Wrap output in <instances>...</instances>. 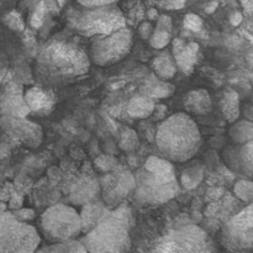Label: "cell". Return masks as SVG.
<instances>
[{
  "instance_id": "cell-25",
  "label": "cell",
  "mask_w": 253,
  "mask_h": 253,
  "mask_svg": "<svg viewBox=\"0 0 253 253\" xmlns=\"http://www.w3.org/2000/svg\"><path fill=\"white\" fill-rule=\"evenodd\" d=\"M203 178H204V168H203V166H189V167L183 170L182 175H180V184L185 189H194L202 183Z\"/></svg>"
},
{
  "instance_id": "cell-23",
  "label": "cell",
  "mask_w": 253,
  "mask_h": 253,
  "mask_svg": "<svg viewBox=\"0 0 253 253\" xmlns=\"http://www.w3.org/2000/svg\"><path fill=\"white\" fill-rule=\"evenodd\" d=\"M36 253H89L85 247L79 242V240L68 242H59V244H49L41 247Z\"/></svg>"
},
{
  "instance_id": "cell-33",
  "label": "cell",
  "mask_w": 253,
  "mask_h": 253,
  "mask_svg": "<svg viewBox=\"0 0 253 253\" xmlns=\"http://www.w3.org/2000/svg\"><path fill=\"white\" fill-rule=\"evenodd\" d=\"M161 4L167 10H180L185 6L187 0H161Z\"/></svg>"
},
{
  "instance_id": "cell-14",
  "label": "cell",
  "mask_w": 253,
  "mask_h": 253,
  "mask_svg": "<svg viewBox=\"0 0 253 253\" xmlns=\"http://www.w3.org/2000/svg\"><path fill=\"white\" fill-rule=\"evenodd\" d=\"M199 46L195 42H187L182 39H175L173 41L172 54L174 58L178 69L185 74H190L194 71V67L198 62Z\"/></svg>"
},
{
  "instance_id": "cell-17",
  "label": "cell",
  "mask_w": 253,
  "mask_h": 253,
  "mask_svg": "<svg viewBox=\"0 0 253 253\" xmlns=\"http://www.w3.org/2000/svg\"><path fill=\"white\" fill-rule=\"evenodd\" d=\"M156 104L146 95L135 96L127 104V114L133 119H147L153 114Z\"/></svg>"
},
{
  "instance_id": "cell-41",
  "label": "cell",
  "mask_w": 253,
  "mask_h": 253,
  "mask_svg": "<svg viewBox=\"0 0 253 253\" xmlns=\"http://www.w3.org/2000/svg\"><path fill=\"white\" fill-rule=\"evenodd\" d=\"M67 2H68V0H57V4H58L59 9H61V7H64V5H66Z\"/></svg>"
},
{
  "instance_id": "cell-28",
  "label": "cell",
  "mask_w": 253,
  "mask_h": 253,
  "mask_svg": "<svg viewBox=\"0 0 253 253\" xmlns=\"http://www.w3.org/2000/svg\"><path fill=\"white\" fill-rule=\"evenodd\" d=\"M170 39H172V34L169 31L162 29H155L152 37L150 39V43L153 48L163 49L170 43Z\"/></svg>"
},
{
  "instance_id": "cell-38",
  "label": "cell",
  "mask_w": 253,
  "mask_h": 253,
  "mask_svg": "<svg viewBox=\"0 0 253 253\" xmlns=\"http://www.w3.org/2000/svg\"><path fill=\"white\" fill-rule=\"evenodd\" d=\"M245 11L253 17V0H239Z\"/></svg>"
},
{
  "instance_id": "cell-20",
  "label": "cell",
  "mask_w": 253,
  "mask_h": 253,
  "mask_svg": "<svg viewBox=\"0 0 253 253\" xmlns=\"http://www.w3.org/2000/svg\"><path fill=\"white\" fill-rule=\"evenodd\" d=\"M221 111L229 123H236L240 116L239 94L232 89H226L221 98Z\"/></svg>"
},
{
  "instance_id": "cell-1",
  "label": "cell",
  "mask_w": 253,
  "mask_h": 253,
  "mask_svg": "<svg viewBox=\"0 0 253 253\" xmlns=\"http://www.w3.org/2000/svg\"><path fill=\"white\" fill-rule=\"evenodd\" d=\"M90 58L85 49L71 40L53 39L37 57V79L44 86H59L88 73Z\"/></svg>"
},
{
  "instance_id": "cell-16",
  "label": "cell",
  "mask_w": 253,
  "mask_h": 253,
  "mask_svg": "<svg viewBox=\"0 0 253 253\" xmlns=\"http://www.w3.org/2000/svg\"><path fill=\"white\" fill-rule=\"evenodd\" d=\"M184 108L188 113L194 114V115H205L210 113L212 108V101L210 98L209 91L205 89H195L190 90L184 96Z\"/></svg>"
},
{
  "instance_id": "cell-31",
  "label": "cell",
  "mask_w": 253,
  "mask_h": 253,
  "mask_svg": "<svg viewBox=\"0 0 253 253\" xmlns=\"http://www.w3.org/2000/svg\"><path fill=\"white\" fill-rule=\"evenodd\" d=\"M5 22L9 27H11L15 31H22L25 29L24 20H22L21 15L17 11H11L5 16Z\"/></svg>"
},
{
  "instance_id": "cell-3",
  "label": "cell",
  "mask_w": 253,
  "mask_h": 253,
  "mask_svg": "<svg viewBox=\"0 0 253 253\" xmlns=\"http://www.w3.org/2000/svg\"><path fill=\"white\" fill-rule=\"evenodd\" d=\"M132 212L126 207H118L79 242L89 253H127L131 247Z\"/></svg>"
},
{
  "instance_id": "cell-32",
  "label": "cell",
  "mask_w": 253,
  "mask_h": 253,
  "mask_svg": "<svg viewBox=\"0 0 253 253\" xmlns=\"http://www.w3.org/2000/svg\"><path fill=\"white\" fill-rule=\"evenodd\" d=\"M119 0H78L79 4L82 6L85 7H96V6H104V5H111L116 4Z\"/></svg>"
},
{
  "instance_id": "cell-6",
  "label": "cell",
  "mask_w": 253,
  "mask_h": 253,
  "mask_svg": "<svg viewBox=\"0 0 253 253\" xmlns=\"http://www.w3.org/2000/svg\"><path fill=\"white\" fill-rule=\"evenodd\" d=\"M42 235L51 244L76 241L83 236L81 214L73 207L56 204L48 208L40 220Z\"/></svg>"
},
{
  "instance_id": "cell-12",
  "label": "cell",
  "mask_w": 253,
  "mask_h": 253,
  "mask_svg": "<svg viewBox=\"0 0 253 253\" xmlns=\"http://www.w3.org/2000/svg\"><path fill=\"white\" fill-rule=\"evenodd\" d=\"M224 160L230 169L244 177L253 178V141L227 147L224 152Z\"/></svg>"
},
{
  "instance_id": "cell-9",
  "label": "cell",
  "mask_w": 253,
  "mask_h": 253,
  "mask_svg": "<svg viewBox=\"0 0 253 253\" xmlns=\"http://www.w3.org/2000/svg\"><path fill=\"white\" fill-rule=\"evenodd\" d=\"M221 244L232 253L253 252V204L240 210L225 224Z\"/></svg>"
},
{
  "instance_id": "cell-13",
  "label": "cell",
  "mask_w": 253,
  "mask_h": 253,
  "mask_svg": "<svg viewBox=\"0 0 253 253\" xmlns=\"http://www.w3.org/2000/svg\"><path fill=\"white\" fill-rule=\"evenodd\" d=\"M25 101L29 106L30 111L47 115L51 113L56 104V95L53 91L44 85H35L30 88L25 94Z\"/></svg>"
},
{
  "instance_id": "cell-34",
  "label": "cell",
  "mask_w": 253,
  "mask_h": 253,
  "mask_svg": "<svg viewBox=\"0 0 253 253\" xmlns=\"http://www.w3.org/2000/svg\"><path fill=\"white\" fill-rule=\"evenodd\" d=\"M138 32H140V36L143 40H150L152 37L153 32H155V29H153L152 24L150 21H143L138 27Z\"/></svg>"
},
{
  "instance_id": "cell-21",
  "label": "cell",
  "mask_w": 253,
  "mask_h": 253,
  "mask_svg": "<svg viewBox=\"0 0 253 253\" xmlns=\"http://www.w3.org/2000/svg\"><path fill=\"white\" fill-rule=\"evenodd\" d=\"M229 135L234 145H245L253 141V121L240 120L232 124Z\"/></svg>"
},
{
  "instance_id": "cell-36",
  "label": "cell",
  "mask_w": 253,
  "mask_h": 253,
  "mask_svg": "<svg viewBox=\"0 0 253 253\" xmlns=\"http://www.w3.org/2000/svg\"><path fill=\"white\" fill-rule=\"evenodd\" d=\"M15 215H16V219L21 220V221H30V220L35 219V212L32 209H20Z\"/></svg>"
},
{
  "instance_id": "cell-26",
  "label": "cell",
  "mask_w": 253,
  "mask_h": 253,
  "mask_svg": "<svg viewBox=\"0 0 253 253\" xmlns=\"http://www.w3.org/2000/svg\"><path fill=\"white\" fill-rule=\"evenodd\" d=\"M234 193L237 199L247 204H253V182L249 179H241L236 182L234 187Z\"/></svg>"
},
{
  "instance_id": "cell-10",
  "label": "cell",
  "mask_w": 253,
  "mask_h": 253,
  "mask_svg": "<svg viewBox=\"0 0 253 253\" xmlns=\"http://www.w3.org/2000/svg\"><path fill=\"white\" fill-rule=\"evenodd\" d=\"M39 232L30 225L9 217L0 221V253H36Z\"/></svg>"
},
{
  "instance_id": "cell-22",
  "label": "cell",
  "mask_w": 253,
  "mask_h": 253,
  "mask_svg": "<svg viewBox=\"0 0 253 253\" xmlns=\"http://www.w3.org/2000/svg\"><path fill=\"white\" fill-rule=\"evenodd\" d=\"M145 170L155 175H162V177H175L174 167L170 161L167 158L151 156L145 162Z\"/></svg>"
},
{
  "instance_id": "cell-7",
  "label": "cell",
  "mask_w": 253,
  "mask_h": 253,
  "mask_svg": "<svg viewBox=\"0 0 253 253\" xmlns=\"http://www.w3.org/2000/svg\"><path fill=\"white\" fill-rule=\"evenodd\" d=\"M132 44V31L124 27L110 35L93 37L89 48V58L96 66H111L123 61L130 53Z\"/></svg>"
},
{
  "instance_id": "cell-29",
  "label": "cell",
  "mask_w": 253,
  "mask_h": 253,
  "mask_svg": "<svg viewBox=\"0 0 253 253\" xmlns=\"http://www.w3.org/2000/svg\"><path fill=\"white\" fill-rule=\"evenodd\" d=\"M137 143H138V138L135 131L131 130V128H127V130L124 131L120 140V147L123 148V150L125 151L135 150Z\"/></svg>"
},
{
  "instance_id": "cell-39",
  "label": "cell",
  "mask_w": 253,
  "mask_h": 253,
  "mask_svg": "<svg viewBox=\"0 0 253 253\" xmlns=\"http://www.w3.org/2000/svg\"><path fill=\"white\" fill-rule=\"evenodd\" d=\"M217 5H219V2H217L216 0H212V1L208 2L207 6H205V12H207V14H212V12L217 9Z\"/></svg>"
},
{
  "instance_id": "cell-4",
  "label": "cell",
  "mask_w": 253,
  "mask_h": 253,
  "mask_svg": "<svg viewBox=\"0 0 253 253\" xmlns=\"http://www.w3.org/2000/svg\"><path fill=\"white\" fill-rule=\"evenodd\" d=\"M68 22L78 34L85 37L105 36L126 27V19L116 4L104 6L73 7Z\"/></svg>"
},
{
  "instance_id": "cell-24",
  "label": "cell",
  "mask_w": 253,
  "mask_h": 253,
  "mask_svg": "<svg viewBox=\"0 0 253 253\" xmlns=\"http://www.w3.org/2000/svg\"><path fill=\"white\" fill-rule=\"evenodd\" d=\"M143 91H145L146 96H148L151 99H165L174 93V85L168 83V82L160 79V81L148 82L147 85L143 89Z\"/></svg>"
},
{
  "instance_id": "cell-27",
  "label": "cell",
  "mask_w": 253,
  "mask_h": 253,
  "mask_svg": "<svg viewBox=\"0 0 253 253\" xmlns=\"http://www.w3.org/2000/svg\"><path fill=\"white\" fill-rule=\"evenodd\" d=\"M118 160L109 155H101L94 161V166H95L96 169L103 173H106V174L118 169Z\"/></svg>"
},
{
  "instance_id": "cell-15",
  "label": "cell",
  "mask_w": 253,
  "mask_h": 253,
  "mask_svg": "<svg viewBox=\"0 0 253 253\" xmlns=\"http://www.w3.org/2000/svg\"><path fill=\"white\" fill-rule=\"evenodd\" d=\"M111 210L106 207L105 203L93 200L88 204L83 205L81 214L82 225H83V235L88 234L89 231L98 226L105 217L110 215Z\"/></svg>"
},
{
  "instance_id": "cell-18",
  "label": "cell",
  "mask_w": 253,
  "mask_h": 253,
  "mask_svg": "<svg viewBox=\"0 0 253 253\" xmlns=\"http://www.w3.org/2000/svg\"><path fill=\"white\" fill-rule=\"evenodd\" d=\"M152 68L162 81H168L175 76L178 67L170 53H161L152 61Z\"/></svg>"
},
{
  "instance_id": "cell-5",
  "label": "cell",
  "mask_w": 253,
  "mask_h": 253,
  "mask_svg": "<svg viewBox=\"0 0 253 253\" xmlns=\"http://www.w3.org/2000/svg\"><path fill=\"white\" fill-rule=\"evenodd\" d=\"M148 253H214V245L202 227L185 224L161 235Z\"/></svg>"
},
{
  "instance_id": "cell-37",
  "label": "cell",
  "mask_w": 253,
  "mask_h": 253,
  "mask_svg": "<svg viewBox=\"0 0 253 253\" xmlns=\"http://www.w3.org/2000/svg\"><path fill=\"white\" fill-rule=\"evenodd\" d=\"M244 20V16L240 11H234L231 15H230V22H231L232 26H239L240 24Z\"/></svg>"
},
{
  "instance_id": "cell-35",
  "label": "cell",
  "mask_w": 253,
  "mask_h": 253,
  "mask_svg": "<svg viewBox=\"0 0 253 253\" xmlns=\"http://www.w3.org/2000/svg\"><path fill=\"white\" fill-rule=\"evenodd\" d=\"M156 29L167 30V31L172 32V19L168 15H160V17L157 19Z\"/></svg>"
},
{
  "instance_id": "cell-11",
  "label": "cell",
  "mask_w": 253,
  "mask_h": 253,
  "mask_svg": "<svg viewBox=\"0 0 253 253\" xmlns=\"http://www.w3.org/2000/svg\"><path fill=\"white\" fill-rule=\"evenodd\" d=\"M101 194L106 207L118 208L126 197L135 192L136 177L127 170H114L101 179Z\"/></svg>"
},
{
  "instance_id": "cell-2",
  "label": "cell",
  "mask_w": 253,
  "mask_h": 253,
  "mask_svg": "<svg viewBox=\"0 0 253 253\" xmlns=\"http://www.w3.org/2000/svg\"><path fill=\"white\" fill-rule=\"evenodd\" d=\"M156 145L170 162H187L200 150L202 135L197 123L188 114L177 113L158 126Z\"/></svg>"
},
{
  "instance_id": "cell-30",
  "label": "cell",
  "mask_w": 253,
  "mask_h": 253,
  "mask_svg": "<svg viewBox=\"0 0 253 253\" xmlns=\"http://www.w3.org/2000/svg\"><path fill=\"white\" fill-rule=\"evenodd\" d=\"M183 24H184V27L187 30H189V31H193V32H199L200 30L203 29V25H204V22H203V19L200 16H198L197 14H187L184 16V21H183Z\"/></svg>"
},
{
  "instance_id": "cell-8",
  "label": "cell",
  "mask_w": 253,
  "mask_h": 253,
  "mask_svg": "<svg viewBox=\"0 0 253 253\" xmlns=\"http://www.w3.org/2000/svg\"><path fill=\"white\" fill-rule=\"evenodd\" d=\"M179 184L175 177H162L141 172L136 177L135 202L141 205H161L169 202L178 193Z\"/></svg>"
},
{
  "instance_id": "cell-40",
  "label": "cell",
  "mask_w": 253,
  "mask_h": 253,
  "mask_svg": "<svg viewBox=\"0 0 253 253\" xmlns=\"http://www.w3.org/2000/svg\"><path fill=\"white\" fill-rule=\"evenodd\" d=\"M147 17L150 20H157L158 17H160L157 9H150V10H148V11H147Z\"/></svg>"
},
{
  "instance_id": "cell-19",
  "label": "cell",
  "mask_w": 253,
  "mask_h": 253,
  "mask_svg": "<svg viewBox=\"0 0 253 253\" xmlns=\"http://www.w3.org/2000/svg\"><path fill=\"white\" fill-rule=\"evenodd\" d=\"M99 189H100V185H99L98 180H83L76 187V190L72 194V200H73L74 204L85 205L88 203L93 202L94 198L99 193Z\"/></svg>"
}]
</instances>
